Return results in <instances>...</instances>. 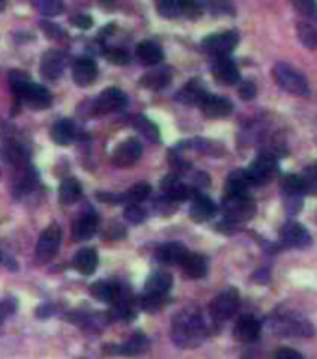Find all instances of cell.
<instances>
[{"instance_id":"cell-50","label":"cell","mask_w":317,"mask_h":359,"mask_svg":"<svg viewBox=\"0 0 317 359\" xmlns=\"http://www.w3.org/2000/svg\"><path fill=\"white\" fill-rule=\"evenodd\" d=\"M53 317V307L51 305H43L38 309V318H49Z\"/></svg>"},{"instance_id":"cell-29","label":"cell","mask_w":317,"mask_h":359,"mask_svg":"<svg viewBox=\"0 0 317 359\" xmlns=\"http://www.w3.org/2000/svg\"><path fill=\"white\" fill-rule=\"evenodd\" d=\"M51 138L60 146L71 145L75 140V125L69 120H58L51 129Z\"/></svg>"},{"instance_id":"cell-11","label":"cell","mask_w":317,"mask_h":359,"mask_svg":"<svg viewBox=\"0 0 317 359\" xmlns=\"http://www.w3.org/2000/svg\"><path fill=\"white\" fill-rule=\"evenodd\" d=\"M142 156V145L138 138H127L122 145L118 146L112 153V163L122 169H129L137 163Z\"/></svg>"},{"instance_id":"cell-19","label":"cell","mask_w":317,"mask_h":359,"mask_svg":"<svg viewBox=\"0 0 317 359\" xmlns=\"http://www.w3.org/2000/svg\"><path fill=\"white\" fill-rule=\"evenodd\" d=\"M97 228H99V217L88 212V214L81 215L75 221L73 236H75L77 242H86V240H90L92 236H96Z\"/></svg>"},{"instance_id":"cell-40","label":"cell","mask_w":317,"mask_h":359,"mask_svg":"<svg viewBox=\"0 0 317 359\" xmlns=\"http://www.w3.org/2000/svg\"><path fill=\"white\" fill-rule=\"evenodd\" d=\"M291 4L306 17L317 19V0H291Z\"/></svg>"},{"instance_id":"cell-14","label":"cell","mask_w":317,"mask_h":359,"mask_svg":"<svg viewBox=\"0 0 317 359\" xmlns=\"http://www.w3.org/2000/svg\"><path fill=\"white\" fill-rule=\"evenodd\" d=\"M211 71H213L215 79L221 84L230 86V84L239 83V69H237V66H235V62L230 56H217V58H213Z\"/></svg>"},{"instance_id":"cell-30","label":"cell","mask_w":317,"mask_h":359,"mask_svg":"<svg viewBox=\"0 0 317 359\" xmlns=\"http://www.w3.org/2000/svg\"><path fill=\"white\" fill-rule=\"evenodd\" d=\"M133 127H135V132L138 135H142L150 143H158L161 140V132H158V127L153 124L150 118L138 114V116L133 118Z\"/></svg>"},{"instance_id":"cell-25","label":"cell","mask_w":317,"mask_h":359,"mask_svg":"<svg viewBox=\"0 0 317 359\" xmlns=\"http://www.w3.org/2000/svg\"><path fill=\"white\" fill-rule=\"evenodd\" d=\"M217 212V206L213 201L206 197V195L196 193L193 197V204H191V217L196 221H207L209 217H213Z\"/></svg>"},{"instance_id":"cell-26","label":"cell","mask_w":317,"mask_h":359,"mask_svg":"<svg viewBox=\"0 0 317 359\" xmlns=\"http://www.w3.org/2000/svg\"><path fill=\"white\" fill-rule=\"evenodd\" d=\"M148 348V338L144 333H135L127 343L120 346H112L107 352L109 354H122V356H138V354H144Z\"/></svg>"},{"instance_id":"cell-48","label":"cell","mask_w":317,"mask_h":359,"mask_svg":"<svg viewBox=\"0 0 317 359\" xmlns=\"http://www.w3.org/2000/svg\"><path fill=\"white\" fill-rule=\"evenodd\" d=\"M71 25H75V27L83 28V30H86V28L92 27V19L88 17V15H77V17H71Z\"/></svg>"},{"instance_id":"cell-45","label":"cell","mask_w":317,"mask_h":359,"mask_svg":"<svg viewBox=\"0 0 317 359\" xmlns=\"http://www.w3.org/2000/svg\"><path fill=\"white\" fill-rule=\"evenodd\" d=\"M105 55H107V58H109L112 64H116V66L129 64V55H127L125 51H122V49H111V51H107Z\"/></svg>"},{"instance_id":"cell-38","label":"cell","mask_w":317,"mask_h":359,"mask_svg":"<svg viewBox=\"0 0 317 359\" xmlns=\"http://www.w3.org/2000/svg\"><path fill=\"white\" fill-rule=\"evenodd\" d=\"M34 2V6L42 12L43 15H47V17H55V15L62 14L64 4L62 0H32Z\"/></svg>"},{"instance_id":"cell-6","label":"cell","mask_w":317,"mask_h":359,"mask_svg":"<svg viewBox=\"0 0 317 359\" xmlns=\"http://www.w3.org/2000/svg\"><path fill=\"white\" fill-rule=\"evenodd\" d=\"M239 43V34L235 30H226V32H219V34L207 36L206 40L202 42V47L207 55H211L213 58L217 56H228Z\"/></svg>"},{"instance_id":"cell-27","label":"cell","mask_w":317,"mask_h":359,"mask_svg":"<svg viewBox=\"0 0 317 359\" xmlns=\"http://www.w3.org/2000/svg\"><path fill=\"white\" fill-rule=\"evenodd\" d=\"M157 260L161 264H166V266H174V264H181V260L185 258L187 251L181 243H165L157 249Z\"/></svg>"},{"instance_id":"cell-20","label":"cell","mask_w":317,"mask_h":359,"mask_svg":"<svg viewBox=\"0 0 317 359\" xmlns=\"http://www.w3.org/2000/svg\"><path fill=\"white\" fill-rule=\"evenodd\" d=\"M135 56L142 66H157L163 60V49L155 42H140L135 47Z\"/></svg>"},{"instance_id":"cell-46","label":"cell","mask_w":317,"mask_h":359,"mask_svg":"<svg viewBox=\"0 0 317 359\" xmlns=\"http://www.w3.org/2000/svg\"><path fill=\"white\" fill-rule=\"evenodd\" d=\"M239 97L245 101H250L256 97V84L252 81H243L239 84Z\"/></svg>"},{"instance_id":"cell-42","label":"cell","mask_w":317,"mask_h":359,"mask_svg":"<svg viewBox=\"0 0 317 359\" xmlns=\"http://www.w3.org/2000/svg\"><path fill=\"white\" fill-rule=\"evenodd\" d=\"M209 10L215 15L234 14V8L230 4V0H209Z\"/></svg>"},{"instance_id":"cell-43","label":"cell","mask_w":317,"mask_h":359,"mask_svg":"<svg viewBox=\"0 0 317 359\" xmlns=\"http://www.w3.org/2000/svg\"><path fill=\"white\" fill-rule=\"evenodd\" d=\"M204 12L200 0H185V12L183 15H187L189 19H198Z\"/></svg>"},{"instance_id":"cell-3","label":"cell","mask_w":317,"mask_h":359,"mask_svg":"<svg viewBox=\"0 0 317 359\" xmlns=\"http://www.w3.org/2000/svg\"><path fill=\"white\" fill-rule=\"evenodd\" d=\"M271 327L276 333L288 335V337H312L314 335V325L301 314H280V317L271 318Z\"/></svg>"},{"instance_id":"cell-47","label":"cell","mask_w":317,"mask_h":359,"mask_svg":"<svg viewBox=\"0 0 317 359\" xmlns=\"http://www.w3.org/2000/svg\"><path fill=\"white\" fill-rule=\"evenodd\" d=\"M273 359H304L303 354H299L293 348H278Z\"/></svg>"},{"instance_id":"cell-13","label":"cell","mask_w":317,"mask_h":359,"mask_svg":"<svg viewBox=\"0 0 317 359\" xmlns=\"http://www.w3.org/2000/svg\"><path fill=\"white\" fill-rule=\"evenodd\" d=\"M282 242L286 247L293 249H304L306 245H310L312 236L306 228L297 221H288L282 227Z\"/></svg>"},{"instance_id":"cell-22","label":"cell","mask_w":317,"mask_h":359,"mask_svg":"<svg viewBox=\"0 0 317 359\" xmlns=\"http://www.w3.org/2000/svg\"><path fill=\"white\" fill-rule=\"evenodd\" d=\"M206 96V88H204L198 81H191V83L187 84V86H183V88L178 92L176 99H178L180 103L187 105V107H194V105H200Z\"/></svg>"},{"instance_id":"cell-33","label":"cell","mask_w":317,"mask_h":359,"mask_svg":"<svg viewBox=\"0 0 317 359\" xmlns=\"http://www.w3.org/2000/svg\"><path fill=\"white\" fill-rule=\"evenodd\" d=\"M170 81H172L170 71H166V69H153V71H150V73H146L142 77V86L150 90H163L170 84Z\"/></svg>"},{"instance_id":"cell-37","label":"cell","mask_w":317,"mask_h":359,"mask_svg":"<svg viewBox=\"0 0 317 359\" xmlns=\"http://www.w3.org/2000/svg\"><path fill=\"white\" fill-rule=\"evenodd\" d=\"M150 195H152V186L150 184H137V186H133L127 193H125V201H131L133 204H138V202L146 201V199H150Z\"/></svg>"},{"instance_id":"cell-31","label":"cell","mask_w":317,"mask_h":359,"mask_svg":"<svg viewBox=\"0 0 317 359\" xmlns=\"http://www.w3.org/2000/svg\"><path fill=\"white\" fill-rule=\"evenodd\" d=\"M250 186L252 184L247 171H234L226 180V195H245Z\"/></svg>"},{"instance_id":"cell-15","label":"cell","mask_w":317,"mask_h":359,"mask_svg":"<svg viewBox=\"0 0 317 359\" xmlns=\"http://www.w3.org/2000/svg\"><path fill=\"white\" fill-rule=\"evenodd\" d=\"M200 109L207 118H224L232 114L234 105H232V101L226 99V97L207 94V96L204 97V101L200 103Z\"/></svg>"},{"instance_id":"cell-32","label":"cell","mask_w":317,"mask_h":359,"mask_svg":"<svg viewBox=\"0 0 317 359\" xmlns=\"http://www.w3.org/2000/svg\"><path fill=\"white\" fill-rule=\"evenodd\" d=\"M58 195H60V202L69 206V204H75L83 197V187L75 178H66L60 184Z\"/></svg>"},{"instance_id":"cell-41","label":"cell","mask_w":317,"mask_h":359,"mask_svg":"<svg viewBox=\"0 0 317 359\" xmlns=\"http://www.w3.org/2000/svg\"><path fill=\"white\" fill-rule=\"evenodd\" d=\"M124 215L127 221L135 223V225H140V223L146 221V210L138 206V204H131V206L125 208Z\"/></svg>"},{"instance_id":"cell-8","label":"cell","mask_w":317,"mask_h":359,"mask_svg":"<svg viewBox=\"0 0 317 359\" xmlns=\"http://www.w3.org/2000/svg\"><path fill=\"white\" fill-rule=\"evenodd\" d=\"M276 169H278V165H276L275 156H271V153H260V156L252 161L249 171H247L250 184H256V186L267 184L276 174Z\"/></svg>"},{"instance_id":"cell-24","label":"cell","mask_w":317,"mask_h":359,"mask_svg":"<svg viewBox=\"0 0 317 359\" xmlns=\"http://www.w3.org/2000/svg\"><path fill=\"white\" fill-rule=\"evenodd\" d=\"M181 268L185 271L187 277L191 279H202L207 273V260L206 256L198 253H187L185 258L181 260Z\"/></svg>"},{"instance_id":"cell-10","label":"cell","mask_w":317,"mask_h":359,"mask_svg":"<svg viewBox=\"0 0 317 359\" xmlns=\"http://www.w3.org/2000/svg\"><path fill=\"white\" fill-rule=\"evenodd\" d=\"M127 105V96L120 88H107L103 90L94 103V112L96 114H111Z\"/></svg>"},{"instance_id":"cell-18","label":"cell","mask_w":317,"mask_h":359,"mask_svg":"<svg viewBox=\"0 0 317 359\" xmlns=\"http://www.w3.org/2000/svg\"><path fill=\"white\" fill-rule=\"evenodd\" d=\"M161 187H163V191H165L166 199H170L174 202H180V201H187L189 197H191V189L183 184V180L178 178L176 174H168L163 178L161 182Z\"/></svg>"},{"instance_id":"cell-4","label":"cell","mask_w":317,"mask_h":359,"mask_svg":"<svg viewBox=\"0 0 317 359\" xmlns=\"http://www.w3.org/2000/svg\"><path fill=\"white\" fill-rule=\"evenodd\" d=\"M222 210L230 221L243 223L252 219L256 214V202L249 195H226L222 201Z\"/></svg>"},{"instance_id":"cell-16","label":"cell","mask_w":317,"mask_h":359,"mask_svg":"<svg viewBox=\"0 0 317 359\" xmlns=\"http://www.w3.org/2000/svg\"><path fill=\"white\" fill-rule=\"evenodd\" d=\"M260 332H262V325H260V322H258L252 314H245V317H241L239 320H237L234 335L239 343L250 345V343L258 341V337H260Z\"/></svg>"},{"instance_id":"cell-23","label":"cell","mask_w":317,"mask_h":359,"mask_svg":"<svg viewBox=\"0 0 317 359\" xmlns=\"http://www.w3.org/2000/svg\"><path fill=\"white\" fill-rule=\"evenodd\" d=\"M97 264H99V256H97L96 249L92 247L77 251L75 258H73V266H75V269H79L83 275H92L97 269Z\"/></svg>"},{"instance_id":"cell-9","label":"cell","mask_w":317,"mask_h":359,"mask_svg":"<svg viewBox=\"0 0 317 359\" xmlns=\"http://www.w3.org/2000/svg\"><path fill=\"white\" fill-rule=\"evenodd\" d=\"M15 96L21 97L23 101H25L30 109H34V111L49 109V107H51V101H53V97H51V94H49V90L43 88L42 84H36V83L25 84L23 88H19L17 92H15Z\"/></svg>"},{"instance_id":"cell-51","label":"cell","mask_w":317,"mask_h":359,"mask_svg":"<svg viewBox=\"0 0 317 359\" xmlns=\"http://www.w3.org/2000/svg\"><path fill=\"white\" fill-rule=\"evenodd\" d=\"M118 0H101V6H107V8H112L114 4H116Z\"/></svg>"},{"instance_id":"cell-7","label":"cell","mask_w":317,"mask_h":359,"mask_svg":"<svg viewBox=\"0 0 317 359\" xmlns=\"http://www.w3.org/2000/svg\"><path fill=\"white\" fill-rule=\"evenodd\" d=\"M60 243H62V228L58 225H51L45 228L38 240V247H36L38 262H49L51 258H55L58 249H60Z\"/></svg>"},{"instance_id":"cell-35","label":"cell","mask_w":317,"mask_h":359,"mask_svg":"<svg viewBox=\"0 0 317 359\" xmlns=\"http://www.w3.org/2000/svg\"><path fill=\"white\" fill-rule=\"evenodd\" d=\"M90 294L96 297L97 301H103V304H112L114 296H116V284L107 283V281H97L90 286Z\"/></svg>"},{"instance_id":"cell-39","label":"cell","mask_w":317,"mask_h":359,"mask_svg":"<svg viewBox=\"0 0 317 359\" xmlns=\"http://www.w3.org/2000/svg\"><path fill=\"white\" fill-rule=\"evenodd\" d=\"M165 305V296H157V294H150V292H144L142 297H140V307L148 312L158 311L161 307Z\"/></svg>"},{"instance_id":"cell-2","label":"cell","mask_w":317,"mask_h":359,"mask_svg":"<svg viewBox=\"0 0 317 359\" xmlns=\"http://www.w3.org/2000/svg\"><path fill=\"white\" fill-rule=\"evenodd\" d=\"M273 77H275L276 84H278L284 92L291 94V96H310V84H308L306 77H304L299 69L280 62L273 68Z\"/></svg>"},{"instance_id":"cell-49","label":"cell","mask_w":317,"mask_h":359,"mask_svg":"<svg viewBox=\"0 0 317 359\" xmlns=\"http://www.w3.org/2000/svg\"><path fill=\"white\" fill-rule=\"evenodd\" d=\"M42 28H45V34L51 36V38H60L62 36V30L56 27V25H51V23L42 21Z\"/></svg>"},{"instance_id":"cell-17","label":"cell","mask_w":317,"mask_h":359,"mask_svg":"<svg viewBox=\"0 0 317 359\" xmlns=\"http://www.w3.org/2000/svg\"><path fill=\"white\" fill-rule=\"evenodd\" d=\"M97 64L96 60H92L88 56H83V58H77L75 64H73V81H75L79 86H88L97 79Z\"/></svg>"},{"instance_id":"cell-28","label":"cell","mask_w":317,"mask_h":359,"mask_svg":"<svg viewBox=\"0 0 317 359\" xmlns=\"http://www.w3.org/2000/svg\"><path fill=\"white\" fill-rule=\"evenodd\" d=\"M172 288V275L166 271V269H161V271H155L148 281H146V292L150 294H157V296H166V292Z\"/></svg>"},{"instance_id":"cell-36","label":"cell","mask_w":317,"mask_h":359,"mask_svg":"<svg viewBox=\"0 0 317 359\" xmlns=\"http://www.w3.org/2000/svg\"><path fill=\"white\" fill-rule=\"evenodd\" d=\"M297 36L304 47L317 49V27H314L310 21H301L297 25Z\"/></svg>"},{"instance_id":"cell-21","label":"cell","mask_w":317,"mask_h":359,"mask_svg":"<svg viewBox=\"0 0 317 359\" xmlns=\"http://www.w3.org/2000/svg\"><path fill=\"white\" fill-rule=\"evenodd\" d=\"M64 55L60 51H47L42 58V75L45 79L56 81L64 71Z\"/></svg>"},{"instance_id":"cell-5","label":"cell","mask_w":317,"mask_h":359,"mask_svg":"<svg viewBox=\"0 0 317 359\" xmlns=\"http://www.w3.org/2000/svg\"><path fill=\"white\" fill-rule=\"evenodd\" d=\"M239 305H241L239 292L235 290V288H226L211 301L209 312H211V318H213L215 322H226V320L234 317L235 312L239 311Z\"/></svg>"},{"instance_id":"cell-34","label":"cell","mask_w":317,"mask_h":359,"mask_svg":"<svg viewBox=\"0 0 317 359\" xmlns=\"http://www.w3.org/2000/svg\"><path fill=\"white\" fill-rule=\"evenodd\" d=\"M157 12L165 19H178L185 12V0H158Z\"/></svg>"},{"instance_id":"cell-1","label":"cell","mask_w":317,"mask_h":359,"mask_svg":"<svg viewBox=\"0 0 317 359\" xmlns=\"http://www.w3.org/2000/svg\"><path fill=\"white\" fill-rule=\"evenodd\" d=\"M206 335L207 327L200 312L183 311L176 314L172 324V338L176 345L181 348H194L202 345Z\"/></svg>"},{"instance_id":"cell-12","label":"cell","mask_w":317,"mask_h":359,"mask_svg":"<svg viewBox=\"0 0 317 359\" xmlns=\"http://www.w3.org/2000/svg\"><path fill=\"white\" fill-rule=\"evenodd\" d=\"M111 317L114 320H131V318H135V297L125 284L116 286V296L112 301Z\"/></svg>"},{"instance_id":"cell-44","label":"cell","mask_w":317,"mask_h":359,"mask_svg":"<svg viewBox=\"0 0 317 359\" xmlns=\"http://www.w3.org/2000/svg\"><path fill=\"white\" fill-rule=\"evenodd\" d=\"M28 83H30V79H28V75L25 71H12V73H10V86L14 90V94Z\"/></svg>"}]
</instances>
